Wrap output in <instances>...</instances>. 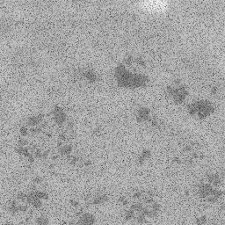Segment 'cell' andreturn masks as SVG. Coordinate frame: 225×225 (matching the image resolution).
Here are the masks:
<instances>
[{
  "label": "cell",
  "mask_w": 225,
  "mask_h": 225,
  "mask_svg": "<svg viewBox=\"0 0 225 225\" xmlns=\"http://www.w3.org/2000/svg\"><path fill=\"white\" fill-rule=\"evenodd\" d=\"M187 113L196 120H206L216 112V104L210 98L200 95L193 97L185 105Z\"/></svg>",
  "instance_id": "5b68a950"
},
{
  "label": "cell",
  "mask_w": 225,
  "mask_h": 225,
  "mask_svg": "<svg viewBox=\"0 0 225 225\" xmlns=\"http://www.w3.org/2000/svg\"><path fill=\"white\" fill-rule=\"evenodd\" d=\"M167 156L175 165L193 166L204 159L205 148L196 136L182 131H172L169 135Z\"/></svg>",
  "instance_id": "6da1fadb"
},
{
  "label": "cell",
  "mask_w": 225,
  "mask_h": 225,
  "mask_svg": "<svg viewBox=\"0 0 225 225\" xmlns=\"http://www.w3.org/2000/svg\"><path fill=\"white\" fill-rule=\"evenodd\" d=\"M136 121L144 126L155 130L163 129V122L152 109L147 106H140L135 114Z\"/></svg>",
  "instance_id": "8992f818"
},
{
  "label": "cell",
  "mask_w": 225,
  "mask_h": 225,
  "mask_svg": "<svg viewBox=\"0 0 225 225\" xmlns=\"http://www.w3.org/2000/svg\"><path fill=\"white\" fill-rule=\"evenodd\" d=\"M69 78L74 85L84 88L96 87L102 80V77L98 70L87 65L73 68L69 71Z\"/></svg>",
  "instance_id": "277c9868"
},
{
  "label": "cell",
  "mask_w": 225,
  "mask_h": 225,
  "mask_svg": "<svg viewBox=\"0 0 225 225\" xmlns=\"http://www.w3.org/2000/svg\"><path fill=\"white\" fill-rule=\"evenodd\" d=\"M164 97L172 105H186L191 99V87L184 79L176 77L165 85Z\"/></svg>",
  "instance_id": "3957f363"
},
{
  "label": "cell",
  "mask_w": 225,
  "mask_h": 225,
  "mask_svg": "<svg viewBox=\"0 0 225 225\" xmlns=\"http://www.w3.org/2000/svg\"><path fill=\"white\" fill-rule=\"evenodd\" d=\"M114 77L119 87L132 90L143 88L150 80L149 64L139 55H128L118 63Z\"/></svg>",
  "instance_id": "7a4b0ae2"
}]
</instances>
